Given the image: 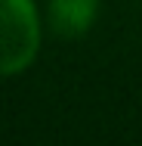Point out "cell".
I'll return each mask as SVG.
<instances>
[{
    "label": "cell",
    "mask_w": 142,
    "mask_h": 146,
    "mask_svg": "<svg viewBox=\"0 0 142 146\" xmlns=\"http://www.w3.org/2000/svg\"><path fill=\"white\" fill-rule=\"evenodd\" d=\"M40 47L34 0H0V78L25 72Z\"/></svg>",
    "instance_id": "1"
},
{
    "label": "cell",
    "mask_w": 142,
    "mask_h": 146,
    "mask_svg": "<svg viewBox=\"0 0 142 146\" xmlns=\"http://www.w3.org/2000/svg\"><path fill=\"white\" fill-rule=\"evenodd\" d=\"M99 0H50V28L59 37H80L93 28Z\"/></svg>",
    "instance_id": "2"
}]
</instances>
